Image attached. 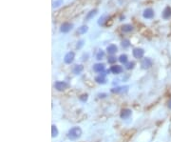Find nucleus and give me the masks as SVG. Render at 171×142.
I'll list each match as a JSON object with an SVG mask.
<instances>
[{"label":"nucleus","mask_w":171,"mask_h":142,"mask_svg":"<svg viewBox=\"0 0 171 142\" xmlns=\"http://www.w3.org/2000/svg\"><path fill=\"white\" fill-rule=\"evenodd\" d=\"M74 58H75V53L73 52H68L65 57H64V61L66 64H71L74 61Z\"/></svg>","instance_id":"nucleus-9"},{"label":"nucleus","mask_w":171,"mask_h":142,"mask_svg":"<svg viewBox=\"0 0 171 142\" xmlns=\"http://www.w3.org/2000/svg\"><path fill=\"white\" fill-rule=\"evenodd\" d=\"M132 54L135 58L137 59H140V58H143L144 54H145V50L142 49V48H134L133 51H132Z\"/></svg>","instance_id":"nucleus-5"},{"label":"nucleus","mask_w":171,"mask_h":142,"mask_svg":"<svg viewBox=\"0 0 171 142\" xmlns=\"http://www.w3.org/2000/svg\"><path fill=\"white\" fill-rule=\"evenodd\" d=\"M127 90H128V86H125V87H117V88L111 89V92H113V94H120V92H127Z\"/></svg>","instance_id":"nucleus-14"},{"label":"nucleus","mask_w":171,"mask_h":142,"mask_svg":"<svg viewBox=\"0 0 171 142\" xmlns=\"http://www.w3.org/2000/svg\"><path fill=\"white\" fill-rule=\"evenodd\" d=\"M79 98L82 102H86V101L87 100V98H89V96H87V95H82Z\"/></svg>","instance_id":"nucleus-28"},{"label":"nucleus","mask_w":171,"mask_h":142,"mask_svg":"<svg viewBox=\"0 0 171 142\" xmlns=\"http://www.w3.org/2000/svg\"><path fill=\"white\" fill-rule=\"evenodd\" d=\"M121 29L124 32H131L134 30V27L132 26L131 24H124Z\"/></svg>","instance_id":"nucleus-15"},{"label":"nucleus","mask_w":171,"mask_h":142,"mask_svg":"<svg viewBox=\"0 0 171 142\" xmlns=\"http://www.w3.org/2000/svg\"><path fill=\"white\" fill-rule=\"evenodd\" d=\"M87 31H89V27L86 26V25H83V26H81L79 29H78L77 32H78L79 34H85Z\"/></svg>","instance_id":"nucleus-20"},{"label":"nucleus","mask_w":171,"mask_h":142,"mask_svg":"<svg viewBox=\"0 0 171 142\" xmlns=\"http://www.w3.org/2000/svg\"><path fill=\"white\" fill-rule=\"evenodd\" d=\"M64 0H55V1H53L52 2V8L53 9H56L58 7H60L62 4H63Z\"/></svg>","instance_id":"nucleus-21"},{"label":"nucleus","mask_w":171,"mask_h":142,"mask_svg":"<svg viewBox=\"0 0 171 142\" xmlns=\"http://www.w3.org/2000/svg\"><path fill=\"white\" fill-rule=\"evenodd\" d=\"M154 15H155V13L152 8H146L143 13V17L145 19H152Z\"/></svg>","instance_id":"nucleus-4"},{"label":"nucleus","mask_w":171,"mask_h":142,"mask_svg":"<svg viewBox=\"0 0 171 142\" xmlns=\"http://www.w3.org/2000/svg\"><path fill=\"white\" fill-rule=\"evenodd\" d=\"M110 72L112 73V74H122L123 73V71H124V69H123V67L120 65H113L110 67Z\"/></svg>","instance_id":"nucleus-12"},{"label":"nucleus","mask_w":171,"mask_h":142,"mask_svg":"<svg viewBox=\"0 0 171 142\" xmlns=\"http://www.w3.org/2000/svg\"><path fill=\"white\" fill-rule=\"evenodd\" d=\"M125 66H126V70H132V69L135 67V62H133V61H130V62H127V63H126Z\"/></svg>","instance_id":"nucleus-25"},{"label":"nucleus","mask_w":171,"mask_h":142,"mask_svg":"<svg viewBox=\"0 0 171 142\" xmlns=\"http://www.w3.org/2000/svg\"><path fill=\"white\" fill-rule=\"evenodd\" d=\"M59 134V132H58V129L57 127L55 125H52L51 126V134H52V137H56Z\"/></svg>","instance_id":"nucleus-22"},{"label":"nucleus","mask_w":171,"mask_h":142,"mask_svg":"<svg viewBox=\"0 0 171 142\" xmlns=\"http://www.w3.org/2000/svg\"><path fill=\"white\" fill-rule=\"evenodd\" d=\"M84 44H85L84 40H83V39L79 40V41H78V43H77V45H76V48H77V49H81V48L84 46Z\"/></svg>","instance_id":"nucleus-27"},{"label":"nucleus","mask_w":171,"mask_h":142,"mask_svg":"<svg viewBox=\"0 0 171 142\" xmlns=\"http://www.w3.org/2000/svg\"><path fill=\"white\" fill-rule=\"evenodd\" d=\"M118 60L120 61L122 64L126 65V64L128 62V57H127V55H126V54H124V53H123V54H121L118 57Z\"/></svg>","instance_id":"nucleus-19"},{"label":"nucleus","mask_w":171,"mask_h":142,"mask_svg":"<svg viewBox=\"0 0 171 142\" xmlns=\"http://www.w3.org/2000/svg\"><path fill=\"white\" fill-rule=\"evenodd\" d=\"M105 70V64L104 63H96L93 65V71L95 73H98V74H102L104 73Z\"/></svg>","instance_id":"nucleus-10"},{"label":"nucleus","mask_w":171,"mask_h":142,"mask_svg":"<svg viewBox=\"0 0 171 142\" xmlns=\"http://www.w3.org/2000/svg\"><path fill=\"white\" fill-rule=\"evenodd\" d=\"M98 13V10L97 9H93V10H91V11H90L89 13H87V16H86V20H90L91 18H93L96 14H97Z\"/></svg>","instance_id":"nucleus-16"},{"label":"nucleus","mask_w":171,"mask_h":142,"mask_svg":"<svg viewBox=\"0 0 171 142\" xmlns=\"http://www.w3.org/2000/svg\"><path fill=\"white\" fill-rule=\"evenodd\" d=\"M116 60H117V58H116L114 55H111V56H109V57L108 58V62L109 64H114L116 62Z\"/></svg>","instance_id":"nucleus-26"},{"label":"nucleus","mask_w":171,"mask_h":142,"mask_svg":"<svg viewBox=\"0 0 171 142\" xmlns=\"http://www.w3.org/2000/svg\"><path fill=\"white\" fill-rule=\"evenodd\" d=\"M68 87V83H67L66 81H56L55 84H54V88L57 91H59V92L66 90Z\"/></svg>","instance_id":"nucleus-6"},{"label":"nucleus","mask_w":171,"mask_h":142,"mask_svg":"<svg viewBox=\"0 0 171 142\" xmlns=\"http://www.w3.org/2000/svg\"><path fill=\"white\" fill-rule=\"evenodd\" d=\"M73 28V24L69 23V22H64L60 27V32L63 34H68L72 30Z\"/></svg>","instance_id":"nucleus-2"},{"label":"nucleus","mask_w":171,"mask_h":142,"mask_svg":"<svg viewBox=\"0 0 171 142\" xmlns=\"http://www.w3.org/2000/svg\"><path fill=\"white\" fill-rule=\"evenodd\" d=\"M132 114V111L130 109H123L120 113V117L122 119H127L129 118Z\"/></svg>","instance_id":"nucleus-11"},{"label":"nucleus","mask_w":171,"mask_h":142,"mask_svg":"<svg viewBox=\"0 0 171 142\" xmlns=\"http://www.w3.org/2000/svg\"><path fill=\"white\" fill-rule=\"evenodd\" d=\"M108 18H109V16H108V14H103L100 18L98 19V25L104 26V25H105V22L107 21V20H108Z\"/></svg>","instance_id":"nucleus-18"},{"label":"nucleus","mask_w":171,"mask_h":142,"mask_svg":"<svg viewBox=\"0 0 171 142\" xmlns=\"http://www.w3.org/2000/svg\"><path fill=\"white\" fill-rule=\"evenodd\" d=\"M167 106H168L169 110H171V99H170V100H169V101H168V105H167Z\"/></svg>","instance_id":"nucleus-30"},{"label":"nucleus","mask_w":171,"mask_h":142,"mask_svg":"<svg viewBox=\"0 0 171 142\" xmlns=\"http://www.w3.org/2000/svg\"><path fill=\"white\" fill-rule=\"evenodd\" d=\"M123 19H125V16H124V15H122L121 17H120V20H121V21L123 20Z\"/></svg>","instance_id":"nucleus-31"},{"label":"nucleus","mask_w":171,"mask_h":142,"mask_svg":"<svg viewBox=\"0 0 171 142\" xmlns=\"http://www.w3.org/2000/svg\"><path fill=\"white\" fill-rule=\"evenodd\" d=\"M107 73L104 72L102 74H99V75L95 77V81L97 82L98 84H105L107 83Z\"/></svg>","instance_id":"nucleus-8"},{"label":"nucleus","mask_w":171,"mask_h":142,"mask_svg":"<svg viewBox=\"0 0 171 142\" xmlns=\"http://www.w3.org/2000/svg\"><path fill=\"white\" fill-rule=\"evenodd\" d=\"M83 70H84V67L82 65H75L73 67V69H72V73H73L74 74H80L83 72Z\"/></svg>","instance_id":"nucleus-17"},{"label":"nucleus","mask_w":171,"mask_h":142,"mask_svg":"<svg viewBox=\"0 0 171 142\" xmlns=\"http://www.w3.org/2000/svg\"><path fill=\"white\" fill-rule=\"evenodd\" d=\"M104 56H105V52L103 50H99V52L96 54V59L97 60H102L103 58H104Z\"/></svg>","instance_id":"nucleus-23"},{"label":"nucleus","mask_w":171,"mask_h":142,"mask_svg":"<svg viewBox=\"0 0 171 142\" xmlns=\"http://www.w3.org/2000/svg\"><path fill=\"white\" fill-rule=\"evenodd\" d=\"M152 65H153V61H152V59L149 57L144 58V59L142 60V62H141L142 69H144V70H148V69L151 68Z\"/></svg>","instance_id":"nucleus-3"},{"label":"nucleus","mask_w":171,"mask_h":142,"mask_svg":"<svg viewBox=\"0 0 171 142\" xmlns=\"http://www.w3.org/2000/svg\"><path fill=\"white\" fill-rule=\"evenodd\" d=\"M117 51H118V48H117V46L114 44L108 45V47H107V52H108V54H110V55L115 54V53H117Z\"/></svg>","instance_id":"nucleus-13"},{"label":"nucleus","mask_w":171,"mask_h":142,"mask_svg":"<svg viewBox=\"0 0 171 142\" xmlns=\"http://www.w3.org/2000/svg\"><path fill=\"white\" fill-rule=\"evenodd\" d=\"M98 96H99L100 98H105V96H107V94H99Z\"/></svg>","instance_id":"nucleus-29"},{"label":"nucleus","mask_w":171,"mask_h":142,"mask_svg":"<svg viewBox=\"0 0 171 142\" xmlns=\"http://www.w3.org/2000/svg\"><path fill=\"white\" fill-rule=\"evenodd\" d=\"M81 135H82V129L80 127H72L68 132V137L70 140L78 139V138L81 137Z\"/></svg>","instance_id":"nucleus-1"},{"label":"nucleus","mask_w":171,"mask_h":142,"mask_svg":"<svg viewBox=\"0 0 171 142\" xmlns=\"http://www.w3.org/2000/svg\"><path fill=\"white\" fill-rule=\"evenodd\" d=\"M122 47L124 48V49H126V48H128L130 46V41L128 39H124L122 41Z\"/></svg>","instance_id":"nucleus-24"},{"label":"nucleus","mask_w":171,"mask_h":142,"mask_svg":"<svg viewBox=\"0 0 171 142\" xmlns=\"http://www.w3.org/2000/svg\"><path fill=\"white\" fill-rule=\"evenodd\" d=\"M162 17L163 20H169L171 18V7L170 6H166L163 9V13H162Z\"/></svg>","instance_id":"nucleus-7"}]
</instances>
